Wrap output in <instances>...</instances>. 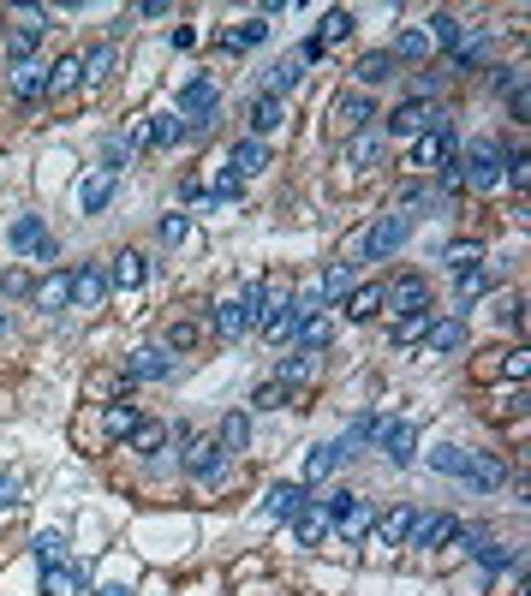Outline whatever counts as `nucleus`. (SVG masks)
<instances>
[{
	"instance_id": "nucleus-1",
	"label": "nucleus",
	"mask_w": 531,
	"mask_h": 596,
	"mask_svg": "<svg viewBox=\"0 0 531 596\" xmlns=\"http://www.w3.org/2000/svg\"><path fill=\"white\" fill-rule=\"evenodd\" d=\"M459 179L472 185V191H496V185H502V149L489 138H478L472 149L459 156Z\"/></svg>"
},
{
	"instance_id": "nucleus-2",
	"label": "nucleus",
	"mask_w": 531,
	"mask_h": 596,
	"mask_svg": "<svg viewBox=\"0 0 531 596\" xmlns=\"http://www.w3.org/2000/svg\"><path fill=\"white\" fill-rule=\"evenodd\" d=\"M239 304H245V316H251L257 328H269L275 316H281V311L293 304V293H287V281H257V286H245V298H239Z\"/></svg>"
},
{
	"instance_id": "nucleus-3",
	"label": "nucleus",
	"mask_w": 531,
	"mask_h": 596,
	"mask_svg": "<svg viewBox=\"0 0 531 596\" xmlns=\"http://www.w3.org/2000/svg\"><path fill=\"white\" fill-rule=\"evenodd\" d=\"M406 227H412V215H401V209H394V215H382V221H376V227L364 233L359 256H364V263H382V256H394V251L406 245Z\"/></svg>"
},
{
	"instance_id": "nucleus-4",
	"label": "nucleus",
	"mask_w": 531,
	"mask_h": 596,
	"mask_svg": "<svg viewBox=\"0 0 531 596\" xmlns=\"http://www.w3.org/2000/svg\"><path fill=\"white\" fill-rule=\"evenodd\" d=\"M6 239H13V251H24V256H54V239H48V227L36 221V215H18L13 227H6Z\"/></svg>"
},
{
	"instance_id": "nucleus-5",
	"label": "nucleus",
	"mask_w": 531,
	"mask_h": 596,
	"mask_svg": "<svg viewBox=\"0 0 531 596\" xmlns=\"http://www.w3.org/2000/svg\"><path fill=\"white\" fill-rule=\"evenodd\" d=\"M382 304H394L401 316H418L424 304H430V281H424V274H401V281L382 293Z\"/></svg>"
},
{
	"instance_id": "nucleus-6",
	"label": "nucleus",
	"mask_w": 531,
	"mask_h": 596,
	"mask_svg": "<svg viewBox=\"0 0 531 596\" xmlns=\"http://www.w3.org/2000/svg\"><path fill=\"white\" fill-rule=\"evenodd\" d=\"M430 120H436V101H401V108L388 114V131H394V138H424Z\"/></svg>"
},
{
	"instance_id": "nucleus-7",
	"label": "nucleus",
	"mask_w": 531,
	"mask_h": 596,
	"mask_svg": "<svg viewBox=\"0 0 531 596\" xmlns=\"http://www.w3.org/2000/svg\"><path fill=\"white\" fill-rule=\"evenodd\" d=\"M412 531H418V507H388L382 519H376V537L388 543V549H406V543H412Z\"/></svg>"
},
{
	"instance_id": "nucleus-8",
	"label": "nucleus",
	"mask_w": 531,
	"mask_h": 596,
	"mask_svg": "<svg viewBox=\"0 0 531 596\" xmlns=\"http://www.w3.org/2000/svg\"><path fill=\"white\" fill-rule=\"evenodd\" d=\"M101 298H108V269H96V263L78 269L72 274V311H96Z\"/></svg>"
},
{
	"instance_id": "nucleus-9",
	"label": "nucleus",
	"mask_w": 531,
	"mask_h": 596,
	"mask_svg": "<svg viewBox=\"0 0 531 596\" xmlns=\"http://www.w3.org/2000/svg\"><path fill=\"white\" fill-rule=\"evenodd\" d=\"M216 108H221L216 78H191V84L179 90V114H198V126H203V114H216Z\"/></svg>"
},
{
	"instance_id": "nucleus-10",
	"label": "nucleus",
	"mask_w": 531,
	"mask_h": 596,
	"mask_svg": "<svg viewBox=\"0 0 531 596\" xmlns=\"http://www.w3.org/2000/svg\"><path fill=\"white\" fill-rule=\"evenodd\" d=\"M459 537V519H448V513H430V519H418L412 531V549H442V543Z\"/></svg>"
},
{
	"instance_id": "nucleus-11",
	"label": "nucleus",
	"mask_w": 531,
	"mask_h": 596,
	"mask_svg": "<svg viewBox=\"0 0 531 596\" xmlns=\"http://www.w3.org/2000/svg\"><path fill=\"white\" fill-rule=\"evenodd\" d=\"M459 477L472 483V489H502L507 466H502V459H489V454H466V471H459Z\"/></svg>"
},
{
	"instance_id": "nucleus-12",
	"label": "nucleus",
	"mask_w": 531,
	"mask_h": 596,
	"mask_svg": "<svg viewBox=\"0 0 531 596\" xmlns=\"http://www.w3.org/2000/svg\"><path fill=\"white\" fill-rule=\"evenodd\" d=\"M412 447H418V429L406 424V418H388V429H382V454L394 459V466H406V459H412Z\"/></svg>"
},
{
	"instance_id": "nucleus-13",
	"label": "nucleus",
	"mask_w": 531,
	"mask_h": 596,
	"mask_svg": "<svg viewBox=\"0 0 531 596\" xmlns=\"http://www.w3.org/2000/svg\"><path fill=\"white\" fill-rule=\"evenodd\" d=\"M371 120H376L371 96H341V101H334V131H364Z\"/></svg>"
},
{
	"instance_id": "nucleus-14",
	"label": "nucleus",
	"mask_w": 531,
	"mask_h": 596,
	"mask_svg": "<svg viewBox=\"0 0 531 596\" xmlns=\"http://www.w3.org/2000/svg\"><path fill=\"white\" fill-rule=\"evenodd\" d=\"M173 370V358H161V352H131V364H126V376H120V382H161V376H168Z\"/></svg>"
},
{
	"instance_id": "nucleus-15",
	"label": "nucleus",
	"mask_w": 531,
	"mask_h": 596,
	"mask_svg": "<svg viewBox=\"0 0 531 596\" xmlns=\"http://www.w3.org/2000/svg\"><path fill=\"white\" fill-rule=\"evenodd\" d=\"M299 507H304V483H275L269 501H263V513H269V519H293Z\"/></svg>"
},
{
	"instance_id": "nucleus-16",
	"label": "nucleus",
	"mask_w": 531,
	"mask_h": 596,
	"mask_svg": "<svg viewBox=\"0 0 531 596\" xmlns=\"http://www.w3.org/2000/svg\"><path fill=\"white\" fill-rule=\"evenodd\" d=\"M144 256H138V251H120L114 256V269H108V286H120V293H131V286H144Z\"/></svg>"
},
{
	"instance_id": "nucleus-17",
	"label": "nucleus",
	"mask_w": 531,
	"mask_h": 596,
	"mask_svg": "<svg viewBox=\"0 0 531 596\" xmlns=\"http://www.w3.org/2000/svg\"><path fill=\"white\" fill-rule=\"evenodd\" d=\"M13 90H18V101H36L48 90V66H36V60H18L13 66Z\"/></svg>"
},
{
	"instance_id": "nucleus-18",
	"label": "nucleus",
	"mask_w": 531,
	"mask_h": 596,
	"mask_svg": "<svg viewBox=\"0 0 531 596\" xmlns=\"http://www.w3.org/2000/svg\"><path fill=\"white\" fill-rule=\"evenodd\" d=\"M448 156H454V149H448L442 131H424V138H412V168H442Z\"/></svg>"
},
{
	"instance_id": "nucleus-19",
	"label": "nucleus",
	"mask_w": 531,
	"mask_h": 596,
	"mask_svg": "<svg viewBox=\"0 0 531 596\" xmlns=\"http://www.w3.org/2000/svg\"><path fill=\"white\" fill-rule=\"evenodd\" d=\"M78 584H84V572H78V567H66V561L43 567V596H78Z\"/></svg>"
},
{
	"instance_id": "nucleus-20",
	"label": "nucleus",
	"mask_w": 531,
	"mask_h": 596,
	"mask_svg": "<svg viewBox=\"0 0 531 596\" xmlns=\"http://www.w3.org/2000/svg\"><path fill=\"white\" fill-rule=\"evenodd\" d=\"M424 341H430V352H459V346H466V322H459V316H442V322H430Z\"/></svg>"
},
{
	"instance_id": "nucleus-21",
	"label": "nucleus",
	"mask_w": 531,
	"mask_h": 596,
	"mask_svg": "<svg viewBox=\"0 0 531 596\" xmlns=\"http://www.w3.org/2000/svg\"><path fill=\"white\" fill-rule=\"evenodd\" d=\"M30 293H36V304H43V311H66V304H72V274H48V281L30 286Z\"/></svg>"
},
{
	"instance_id": "nucleus-22",
	"label": "nucleus",
	"mask_w": 531,
	"mask_h": 596,
	"mask_svg": "<svg viewBox=\"0 0 531 596\" xmlns=\"http://www.w3.org/2000/svg\"><path fill=\"white\" fill-rule=\"evenodd\" d=\"M245 441H251V418H245V412H227V418H221L216 447H221V454H245Z\"/></svg>"
},
{
	"instance_id": "nucleus-23",
	"label": "nucleus",
	"mask_w": 531,
	"mask_h": 596,
	"mask_svg": "<svg viewBox=\"0 0 531 596\" xmlns=\"http://www.w3.org/2000/svg\"><path fill=\"white\" fill-rule=\"evenodd\" d=\"M346 316H352V322H371L376 311H382V286H352V293H346V304H341Z\"/></svg>"
},
{
	"instance_id": "nucleus-24",
	"label": "nucleus",
	"mask_w": 531,
	"mask_h": 596,
	"mask_svg": "<svg viewBox=\"0 0 531 596\" xmlns=\"http://www.w3.org/2000/svg\"><path fill=\"white\" fill-rule=\"evenodd\" d=\"M323 531H329V513H323V507H299V513H293V537H299L304 549L323 543Z\"/></svg>"
},
{
	"instance_id": "nucleus-25",
	"label": "nucleus",
	"mask_w": 531,
	"mask_h": 596,
	"mask_svg": "<svg viewBox=\"0 0 531 596\" xmlns=\"http://www.w3.org/2000/svg\"><path fill=\"white\" fill-rule=\"evenodd\" d=\"M269 168V149H263V138H245L239 149H233V179H245V173H263Z\"/></svg>"
},
{
	"instance_id": "nucleus-26",
	"label": "nucleus",
	"mask_w": 531,
	"mask_h": 596,
	"mask_svg": "<svg viewBox=\"0 0 531 596\" xmlns=\"http://www.w3.org/2000/svg\"><path fill=\"white\" fill-rule=\"evenodd\" d=\"M478 567H484V572H507V567H519V554L507 549V543H496V537H478Z\"/></svg>"
},
{
	"instance_id": "nucleus-27",
	"label": "nucleus",
	"mask_w": 531,
	"mask_h": 596,
	"mask_svg": "<svg viewBox=\"0 0 531 596\" xmlns=\"http://www.w3.org/2000/svg\"><path fill=\"white\" fill-rule=\"evenodd\" d=\"M245 120H251V131H257V138H263V131H275V126H281V96H269V90H263V96H251V114H245Z\"/></svg>"
},
{
	"instance_id": "nucleus-28",
	"label": "nucleus",
	"mask_w": 531,
	"mask_h": 596,
	"mask_svg": "<svg viewBox=\"0 0 531 596\" xmlns=\"http://www.w3.org/2000/svg\"><path fill=\"white\" fill-rule=\"evenodd\" d=\"M424 36H430V48H459V43H466V24H459L454 13H436Z\"/></svg>"
},
{
	"instance_id": "nucleus-29",
	"label": "nucleus",
	"mask_w": 531,
	"mask_h": 596,
	"mask_svg": "<svg viewBox=\"0 0 531 596\" xmlns=\"http://www.w3.org/2000/svg\"><path fill=\"white\" fill-rule=\"evenodd\" d=\"M108 197H114V173L101 168V173H90V179H84V191H78V203H84V209L96 215V209H101Z\"/></svg>"
},
{
	"instance_id": "nucleus-30",
	"label": "nucleus",
	"mask_w": 531,
	"mask_h": 596,
	"mask_svg": "<svg viewBox=\"0 0 531 596\" xmlns=\"http://www.w3.org/2000/svg\"><path fill=\"white\" fill-rule=\"evenodd\" d=\"M245 328H251V316H245V304H239V298L216 311V334H221V341H239Z\"/></svg>"
},
{
	"instance_id": "nucleus-31",
	"label": "nucleus",
	"mask_w": 531,
	"mask_h": 596,
	"mask_svg": "<svg viewBox=\"0 0 531 596\" xmlns=\"http://www.w3.org/2000/svg\"><path fill=\"white\" fill-rule=\"evenodd\" d=\"M72 84H84V60H78V54H66L54 72H48V90H54V96H66Z\"/></svg>"
},
{
	"instance_id": "nucleus-32",
	"label": "nucleus",
	"mask_w": 531,
	"mask_h": 596,
	"mask_svg": "<svg viewBox=\"0 0 531 596\" xmlns=\"http://www.w3.org/2000/svg\"><path fill=\"white\" fill-rule=\"evenodd\" d=\"M263 36H269V24H263V18H251V24L227 30V36H221V48H233V54H245V48H257Z\"/></svg>"
},
{
	"instance_id": "nucleus-33",
	"label": "nucleus",
	"mask_w": 531,
	"mask_h": 596,
	"mask_svg": "<svg viewBox=\"0 0 531 596\" xmlns=\"http://www.w3.org/2000/svg\"><path fill=\"white\" fill-rule=\"evenodd\" d=\"M299 78H304V60H299V54L275 60V72H269V96H281V90H293Z\"/></svg>"
},
{
	"instance_id": "nucleus-34",
	"label": "nucleus",
	"mask_w": 531,
	"mask_h": 596,
	"mask_svg": "<svg viewBox=\"0 0 531 596\" xmlns=\"http://www.w3.org/2000/svg\"><path fill=\"white\" fill-rule=\"evenodd\" d=\"M394 66H401L394 54H364V60H359V84H388V78H394Z\"/></svg>"
},
{
	"instance_id": "nucleus-35",
	"label": "nucleus",
	"mask_w": 531,
	"mask_h": 596,
	"mask_svg": "<svg viewBox=\"0 0 531 596\" xmlns=\"http://www.w3.org/2000/svg\"><path fill=\"white\" fill-rule=\"evenodd\" d=\"M186 466H191V477H216V471H221V447H216V441H198Z\"/></svg>"
},
{
	"instance_id": "nucleus-36",
	"label": "nucleus",
	"mask_w": 531,
	"mask_h": 596,
	"mask_svg": "<svg viewBox=\"0 0 531 596\" xmlns=\"http://www.w3.org/2000/svg\"><path fill=\"white\" fill-rule=\"evenodd\" d=\"M371 525H376V519H371V507H364V501H352V507L341 513V537H346V543H359Z\"/></svg>"
},
{
	"instance_id": "nucleus-37",
	"label": "nucleus",
	"mask_w": 531,
	"mask_h": 596,
	"mask_svg": "<svg viewBox=\"0 0 531 596\" xmlns=\"http://www.w3.org/2000/svg\"><path fill=\"white\" fill-rule=\"evenodd\" d=\"M346 36H352V13H341V6H334V13L323 18V36H316V48H334V43H346Z\"/></svg>"
},
{
	"instance_id": "nucleus-38",
	"label": "nucleus",
	"mask_w": 531,
	"mask_h": 596,
	"mask_svg": "<svg viewBox=\"0 0 531 596\" xmlns=\"http://www.w3.org/2000/svg\"><path fill=\"white\" fill-rule=\"evenodd\" d=\"M466 454H472V447H454V441H442V447L430 454V466L442 471V477H459V471H466Z\"/></svg>"
},
{
	"instance_id": "nucleus-39",
	"label": "nucleus",
	"mask_w": 531,
	"mask_h": 596,
	"mask_svg": "<svg viewBox=\"0 0 531 596\" xmlns=\"http://www.w3.org/2000/svg\"><path fill=\"white\" fill-rule=\"evenodd\" d=\"M334 466H341V454H334V447H311V454H304V483H323Z\"/></svg>"
},
{
	"instance_id": "nucleus-40",
	"label": "nucleus",
	"mask_w": 531,
	"mask_h": 596,
	"mask_svg": "<svg viewBox=\"0 0 531 596\" xmlns=\"http://www.w3.org/2000/svg\"><path fill=\"white\" fill-rule=\"evenodd\" d=\"M101 424H108V436H114V441H131V429L144 424V418L131 412V406H108V418H101Z\"/></svg>"
},
{
	"instance_id": "nucleus-41",
	"label": "nucleus",
	"mask_w": 531,
	"mask_h": 596,
	"mask_svg": "<svg viewBox=\"0 0 531 596\" xmlns=\"http://www.w3.org/2000/svg\"><path fill=\"white\" fill-rule=\"evenodd\" d=\"M144 138H150V143H179V138H186V120H179V114H156Z\"/></svg>"
},
{
	"instance_id": "nucleus-42",
	"label": "nucleus",
	"mask_w": 531,
	"mask_h": 596,
	"mask_svg": "<svg viewBox=\"0 0 531 596\" xmlns=\"http://www.w3.org/2000/svg\"><path fill=\"white\" fill-rule=\"evenodd\" d=\"M430 54V36H424V30H401V36H394V60H424Z\"/></svg>"
},
{
	"instance_id": "nucleus-43",
	"label": "nucleus",
	"mask_w": 531,
	"mask_h": 596,
	"mask_svg": "<svg viewBox=\"0 0 531 596\" xmlns=\"http://www.w3.org/2000/svg\"><path fill=\"white\" fill-rule=\"evenodd\" d=\"M108 66H114V43L90 48V54H84V84H101V78H108Z\"/></svg>"
},
{
	"instance_id": "nucleus-44",
	"label": "nucleus",
	"mask_w": 531,
	"mask_h": 596,
	"mask_svg": "<svg viewBox=\"0 0 531 596\" xmlns=\"http://www.w3.org/2000/svg\"><path fill=\"white\" fill-rule=\"evenodd\" d=\"M478 263H484V245H472V239H459V245H448V269H478Z\"/></svg>"
},
{
	"instance_id": "nucleus-45",
	"label": "nucleus",
	"mask_w": 531,
	"mask_h": 596,
	"mask_svg": "<svg viewBox=\"0 0 531 596\" xmlns=\"http://www.w3.org/2000/svg\"><path fill=\"white\" fill-rule=\"evenodd\" d=\"M424 334H430V316H424V311L394 322V346H412V341H424Z\"/></svg>"
},
{
	"instance_id": "nucleus-46",
	"label": "nucleus",
	"mask_w": 531,
	"mask_h": 596,
	"mask_svg": "<svg viewBox=\"0 0 531 596\" xmlns=\"http://www.w3.org/2000/svg\"><path fill=\"white\" fill-rule=\"evenodd\" d=\"M198 341H203L198 322H173V328H168V352H191Z\"/></svg>"
},
{
	"instance_id": "nucleus-47",
	"label": "nucleus",
	"mask_w": 531,
	"mask_h": 596,
	"mask_svg": "<svg viewBox=\"0 0 531 596\" xmlns=\"http://www.w3.org/2000/svg\"><path fill=\"white\" fill-rule=\"evenodd\" d=\"M36 561H43V567L66 561V537H60V531H43V537H36Z\"/></svg>"
},
{
	"instance_id": "nucleus-48",
	"label": "nucleus",
	"mask_w": 531,
	"mask_h": 596,
	"mask_svg": "<svg viewBox=\"0 0 531 596\" xmlns=\"http://www.w3.org/2000/svg\"><path fill=\"white\" fill-rule=\"evenodd\" d=\"M376 156H382V143H376V138H352V143H346V161H352V168H371Z\"/></svg>"
},
{
	"instance_id": "nucleus-49",
	"label": "nucleus",
	"mask_w": 531,
	"mask_h": 596,
	"mask_svg": "<svg viewBox=\"0 0 531 596\" xmlns=\"http://www.w3.org/2000/svg\"><path fill=\"white\" fill-rule=\"evenodd\" d=\"M161 441H168V429H161V424H138V429H131V447H138V454H156Z\"/></svg>"
},
{
	"instance_id": "nucleus-50",
	"label": "nucleus",
	"mask_w": 531,
	"mask_h": 596,
	"mask_svg": "<svg viewBox=\"0 0 531 596\" xmlns=\"http://www.w3.org/2000/svg\"><path fill=\"white\" fill-rule=\"evenodd\" d=\"M299 341H304V352H323V346H329V322H323V316H311V322L299 328Z\"/></svg>"
},
{
	"instance_id": "nucleus-51",
	"label": "nucleus",
	"mask_w": 531,
	"mask_h": 596,
	"mask_svg": "<svg viewBox=\"0 0 531 596\" xmlns=\"http://www.w3.org/2000/svg\"><path fill=\"white\" fill-rule=\"evenodd\" d=\"M281 399H287V382H263V388H257V399H251V406H257V412H275V406H281Z\"/></svg>"
},
{
	"instance_id": "nucleus-52",
	"label": "nucleus",
	"mask_w": 531,
	"mask_h": 596,
	"mask_svg": "<svg viewBox=\"0 0 531 596\" xmlns=\"http://www.w3.org/2000/svg\"><path fill=\"white\" fill-rule=\"evenodd\" d=\"M156 233H161V245H179V239H186V215H161Z\"/></svg>"
},
{
	"instance_id": "nucleus-53",
	"label": "nucleus",
	"mask_w": 531,
	"mask_h": 596,
	"mask_svg": "<svg viewBox=\"0 0 531 596\" xmlns=\"http://www.w3.org/2000/svg\"><path fill=\"white\" fill-rule=\"evenodd\" d=\"M311 376V352H293L287 364H281V382H304Z\"/></svg>"
},
{
	"instance_id": "nucleus-54",
	"label": "nucleus",
	"mask_w": 531,
	"mask_h": 596,
	"mask_svg": "<svg viewBox=\"0 0 531 596\" xmlns=\"http://www.w3.org/2000/svg\"><path fill=\"white\" fill-rule=\"evenodd\" d=\"M346 286H352V269H346V263H334V269L323 274V286H316V293H346Z\"/></svg>"
},
{
	"instance_id": "nucleus-55",
	"label": "nucleus",
	"mask_w": 531,
	"mask_h": 596,
	"mask_svg": "<svg viewBox=\"0 0 531 596\" xmlns=\"http://www.w3.org/2000/svg\"><path fill=\"white\" fill-rule=\"evenodd\" d=\"M18 501H24V483H18V477H0V513L18 507Z\"/></svg>"
},
{
	"instance_id": "nucleus-56",
	"label": "nucleus",
	"mask_w": 531,
	"mask_h": 596,
	"mask_svg": "<svg viewBox=\"0 0 531 596\" xmlns=\"http://www.w3.org/2000/svg\"><path fill=\"white\" fill-rule=\"evenodd\" d=\"M484 286H489V274H484V269H466V274H459V293H466V298H478Z\"/></svg>"
},
{
	"instance_id": "nucleus-57",
	"label": "nucleus",
	"mask_w": 531,
	"mask_h": 596,
	"mask_svg": "<svg viewBox=\"0 0 531 596\" xmlns=\"http://www.w3.org/2000/svg\"><path fill=\"white\" fill-rule=\"evenodd\" d=\"M0 286H6L13 298H24V293H30V274H24V269H6V274H0Z\"/></svg>"
},
{
	"instance_id": "nucleus-58",
	"label": "nucleus",
	"mask_w": 531,
	"mask_h": 596,
	"mask_svg": "<svg viewBox=\"0 0 531 596\" xmlns=\"http://www.w3.org/2000/svg\"><path fill=\"white\" fill-rule=\"evenodd\" d=\"M459 185H466V179H459V156H448L442 161V191H459Z\"/></svg>"
},
{
	"instance_id": "nucleus-59",
	"label": "nucleus",
	"mask_w": 531,
	"mask_h": 596,
	"mask_svg": "<svg viewBox=\"0 0 531 596\" xmlns=\"http://www.w3.org/2000/svg\"><path fill=\"white\" fill-rule=\"evenodd\" d=\"M233 191H239V179H233V173H221V179H216V203H227Z\"/></svg>"
},
{
	"instance_id": "nucleus-60",
	"label": "nucleus",
	"mask_w": 531,
	"mask_h": 596,
	"mask_svg": "<svg viewBox=\"0 0 531 596\" xmlns=\"http://www.w3.org/2000/svg\"><path fill=\"white\" fill-rule=\"evenodd\" d=\"M96 596H131V591H126V584H101Z\"/></svg>"
},
{
	"instance_id": "nucleus-61",
	"label": "nucleus",
	"mask_w": 531,
	"mask_h": 596,
	"mask_svg": "<svg viewBox=\"0 0 531 596\" xmlns=\"http://www.w3.org/2000/svg\"><path fill=\"white\" fill-rule=\"evenodd\" d=\"M6 334H13V316H6V311H0V341H6Z\"/></svg>"
}]
</instances>
